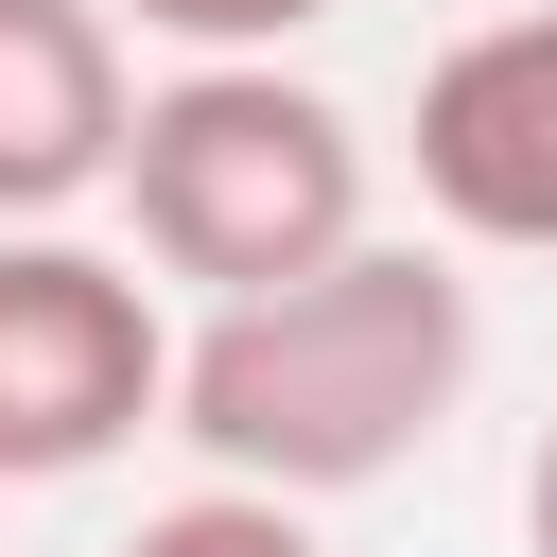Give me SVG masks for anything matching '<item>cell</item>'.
<instances>
[{"label": "cell", "instance_id": "6da1fadb", "mask_svg": "<svg viewBox=\"0 0 557 557\" xmlns=\"http://www.w3.org/2000/svg\"><path fill=\"white\" fill-rule=\"evenodd\" d=\"M470 278L435 244H331L313 278H261V296H209V331L174 348V435L226 470V487H278V505H348L383 487L400 453L453 435L470 400Z\"/></svg>", "mask_w": 557, "mask_h": 557}, {"label": "cell", "instance_id": "7a4b0ae2", "mask_svg": "<svg viewBox=\"0 0 557 557\" xmlns=\"http://www.w3.org/2000/svg\"><path fill=\"white\" fill-rule=\"evenodd\" d=\"M122 209H139V261L191 296L313 278L331 244H366V122L278 52H191L122 122Z\"/></svg>", "mask_w": 557, "mask_h": 557}, {"label": "cell", "instance_id": "3957f363", "mask_svg": "<svg viewBox=\"0 0 557 557\" xmlns=\"http://www.w3.org/2000/svg\"><path fill=\"white\" fill-rule=\"evenodd\" d=\"M139 418H174L157 278L70 244V226H0V487L104 470Z\"/></svg>", "mask_w": 557, "mask_h": 557}, {"label": "cell", "instance_id": "277c9868", "mask_svg": "<svg viewBox=\"0 0 557 557\" xmlns=\"http://www.w3.org/2000/svg\"><path fill=\"white\" fill-rule=\"evenodd\" d=\"M418 209L453 244L557 261V0H522L418 70Z\"/></svg>", "mask_w": 557, "mask_h": 557}, {"label": "cell", "instance_id": "5b68a950", "mask_svg": "<svg viewBox=\"0 0 557 557\" xmlns=\"http://www.w3.org/2000/svg\"><path fill=\"white\" fill-rule=\"evenodd\" d=\"M122 17L104 0H0V226H70L87 191H122Z\"/></svg>", "mask_w": 557, "mask_h": 557}, {"label": "cell", "instance_id": "8992f818", "mask_svg": "<svg viewBox=\"0 0 557 557\" xmlns=\"http://www.w3.org/2000/svg\"><path fill=\"white\" fill-rule=\"evenodd\" d=\"M122 557H313V522H296L278 487H226V470H209V487H191V505H157Z\"/></svg>", "mask_w": 557, "mask_h": 557}, {"label": "cell", "instance_id": "52a82bcc", "mask_svg": "<svg viewBox=\"0 0 557 557\" xmlns=\"http://www.w3.org/2000/svg\"><path fill=\"white\" fill-rule=\"evenodd\" d=\"M104 17H139V35H174V52H278V35H313L331 0H104Z\"/></svg>", "mask_w": 557, "mask_h": 557}, {"label": "cell", "instance_id": "ba28073f", "mask_svg": "<svg viewBox=\"0 0 557 557\" xmlns=\"http://www.w3.org/2000/svg\"><path fill=\"white\" fill-rule=\"evenodd\" d=\"M522 557H557V435H540V470H522Z\"/></svg>", "mask_w": 557, "mask_h": 557}]
</instances>
